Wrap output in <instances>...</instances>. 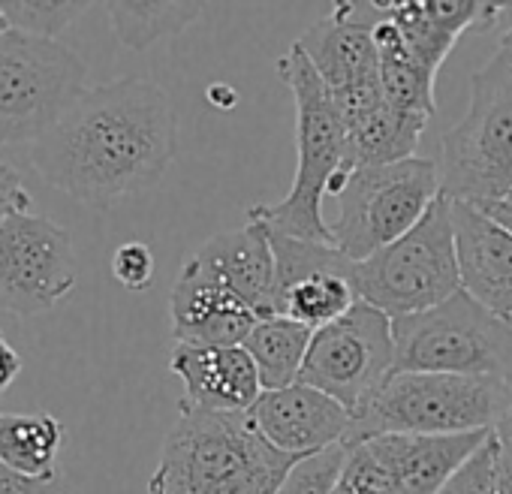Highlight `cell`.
Wrapping results in <instances>:
<instances>
[{
	"mask_svg": "<svg viewBox=\"0 0 512 494\" xmlns=\"http://www.w3.org/2000/svg\"><path fill=\"white\" fill-rule=\"evenodd\" d=\"M178 148L169 94L148 79L88 88L64 121L31 145V166L61 193L91 208L154 187Z\"/></svg>",
	"mask_w": 512,
	"mask_h": 494,
	"instance_id": "obj_1",
	"label": "cell"
},
{
	"mask_svg": "<svg viewBox=\"0 0 512 494\" xmlns=\"http://www.w3.org/2000/svg\"><path fill=\"white\" fill-rule=\"evenodd\" d=\"M302 458L256 434L247 413H178L148 494H278Z\"/></svg>",
	"mask_w": 512,
	"mask_h": 494,
	"instance_id": "obj_2",
	"label": "cell"
},
{
	"mask_svg": "<svg viewBox=\"0 0 512 494\" xmlns=\"http://www.w3.org/2000/svg\"><path fill=\"white\" fill-rule=\"evenodd\" d=\"M278 76L290 88L296 103V142H299V169L290 193L272 205H253L247 220L263 223L272 232L332 244V226L323 217V202L329 199V184L344 172L347 130L335 106L332 91L317 76L305 52L293 49L278 61ZM347 175V172H344Z\"/></svg>",
	"mask_w": 512,
	"mask_h": 494,
	"instance_id": "obj_3",
	"label": "cell"
},
{
	"mask_svg": "<svg viewBox=\"0 0 512 494\" xmlns=\"http://www.w3.org/2000/svg\"><path fill=\"white\" fill-rule=\"evenodd\" d=\"M440 160L443 196L500 202L512 196V55L497 49L470 76L467 115L446 130Z\"/></svg>",
	"mask_w": 512,
	"mask_h": 494,
	"instance_id": "obj_4",
	"label": "cell"
},
{
	"mask_svg": "<svg viewBox=\"0 0 512 494\" xmlns=\"http://www.w3.org/2000/svg\"><path fill=\"white\" fill-rule=\"evenodd\" d=\"M356 299L389 320L425 314L461 293V269L452 226V199H440L428 214L380 254L353 263Z\"/></svg>",
	"mask_w": 512,
	"mask_h": 494,
	"instance_id": "obj_5",
	"label": "cell"
},
{
	"mask_svg": "<svg viewBox=\"0 0 512 494\" xmlns=\"http://www.w3.org/2000/svg\"><path fill=\"white\" fill-rule=\"evenodd\" d=\"M395 374H458L506 383L512 377V323L464 290L443 305L392 320Z\"/></svg>",
	"mask_w": 512,
	"mask_h": 494,
	"instance_id": "obj_6",
	"label": "cell"
},
{
	"mask_svg": "<svg viewBox=\"0 0 512 494\" xmlns=\"http://www.w3.org/2000/svg\"><path fill=\"white\" fill-rule=\"evenodd\" d=\"M503 383L458 374H392L380 395L353 416L347 446L380 434H470L494 431Z\"/></svg>",
	"mask_w": 512,
	"mask_h": 494,
	"instance_id": "obj_7",
	"label": "cell"
},
{
	"mask_svg": "<svg viewBox=\"0 0 512 494\" xmlns=\"http://www.w3.org/2000/svg\"><path fill=\"white\" fill-rule=\"evenodd\" d=\"M88 91V64L58 40L0 37V145L40 142Z\"/></svg>",
	"mask_w": 512,
	"mask_h": 494,
	"instance_id": "obj_8",
	"label": "cell"
},
{
	"mask_svg": "<svg viewBox=\"0 0 512 494\" xmlns=\"http://www.w3.org/2000/svg\"><path fill=\"white\" fill-rule=\"evenodd\" d=\"M440 169L428 157H410L392 166L353 169L338 199L332 244L362 263L407 235L440 199Z\"/></svg>",
	"mask_w": 512,
	"mask_h": 494,
	"instance_id": "obj_9",
	"label": "cell"
},
{
	"mask_svg": "<svg viewBox=\"0 0 512 494\" xmlns=\"http://www.w3.org/2000/svg\"><path fill=\"white\" fill-rule=\"evenodd\" d=\"M395 374L392 320L356 302L344 317L314 332L299 383L335 398L350 416H359Z\"/></svg>",
	"mask_w": 512,
	"mask_h": 494,
	"instance_id": "obj_10",
	"label": "cell"
},
{
	"mask_svg": "<svg viewBox=\"0 0 512 494\" xmlns=\"http://www.w3.org/2000/svg\"><path fill=\"white\" fill-rule=\"evenodd\" d=\"M76 287V247L55 220L22 211L0 223V311L37 317Z\"/></svg>",
	"mask_w": 512,
	"mask_h": 494,
	"instance_id": "obj_11",
	"label": "cell"
},
{
	"mask_svg": "<svg viewBox=\"0 0 512 494\" xmlns=\"http://www.w3.org/2000/svg\"><path fill=\"white\" fill-rule=\"evenodd\" d=\"M269 241L278 263V317L299 320L317 332L359 302L353 263L335 244L302 241L272 229Z\"/></svg>",
	"mask_w": 512,
	"mask_h": 494,
	"instance_id": "obj_12",
	"label": "cell"
},
{
	"mask_svg": "<svg viewBox=\"0 0 512 494\" xmlns=\"http://www.w3.org/2000/svg\"><path fill=\"white\" fill-rule=\"evenodd\" d=\"M380 19V4L347 0V4H335L326 19L311 25L296 40L335 100L380 85V58L374 43V28Z\"/></svg>",
	"mask_w": 512,
	"mask_h": 494,
	"instance_id": "obj_13",
	"label": "cell"
},
{
	"mask_svg": "<svg viewBox=\"0 0 512 494\" xmlns=\"http://www.w3.org/2000/svg\"><path fill=\"white\" fill-rule=\"evenodd\" d=\"M263 440L293 458H311L350 440L353 416L329 395L296 383L263 392L247 413Z\"/></svg>",
	"mask_w": 512,
	"mask_h": 494,
	"instance_id": "obj_14",
	"label": "cell"
},
{
	"mask_svg": "<svg viewBox=\"0 0 512 494\" xmlns=\"http://www.w3.org/2000/svg\"><path fill=\"white\" fill-rule=\"evenodd\" d=\"M169 320L175 344L196 347H241L260 323V317L193 257L184 260L172 287Z\"/></svg>",
	"mask_w": 512,
	"mask_h": 494,
	"instance_id": "obj_15",
	"label": "cell"
},
{
	"mask_svg": "<svg viewBox=\"0 0 512 494\" xmlns=\"http://www.w3.org/2000/svg\"><path fill=\"white\" fill-rule=\"evenodd\" d=\"M169 371L184 383L178 413H250L263 395L260 371L244 347L175 344Z\"/></svg>",
	"mask_w": 512,
	"mask_h": 494,
	"instance_id": "obj_16",
	"label": "cell"
},
{
	"mask_svg": "<svg viewBox=\"0 0 512 494\" xmlns=\"http://www.w3.org/2000/svg\"><path fill=\"white\" fill-rule=\"evenodd\" d=\"M491 434H380L362 446L383 467L392 494H437Z\"/></svg>",
	"mask_w": 512,
	"mask_h": 494,
	"instance_id": "obj_17",
	"label": "cell"
},
{
	"mask_svg": "<svg viewBox=\"0 0 512 494\" xmlns=\"http://www.w3.org/2000/svg\"><path fill=\"white\" fill-rule=\"evenodd\" d=\"M190 257L229 287L260 320L278 317V263L263 223L247 220L241 229L211 235Z\"/></svg>",
	"mask_w": 512,
	"mask_h": 494,
	"instance_id": "obj_18",
	"label": "cell"
},
{
	"mask_svg": "<svg viewBox=\"0 0 512 494\" xmlns=\"http://www.w3.org/2000/svg\"><path fill=\"white\" fill-rule=\"evenodd\" d=\"M461 290L491 314L512 320V235L479 205L452 199Z\"/></svg>",
	"mask_w": 512,
	"mask_h": 494,
	"instance_id": "obj_19",
	"label": "cell"
},
{
	"mask_svg": "<svg viewBox=\"0 0 512 494\" xmlns=\"http://www.w3.org/2000/svg\"><path fill=\"white\" fill-rule=\"evenodd\" d=\"M425 127H428V118L398 112L386 100L347 118L344 121V130H347L344 172L350 175L353 169H362V166H392V163L416 157Z\"/></svg>",
	"mask_w": 512,
	"mask_h": 494,
	"instance_id": "obj_20",
	"label": "cell"
},
{
	"mask_svg": "<svg viewBox=\"0 0 512 494\" xmlns=\"http://www.w3.org/2000/svg\"><path fill=\"white\" fill-rule=\"evenodd\" d=\"M383 10V7H380ZM374 43H377V58H380V88L389 106L407 115L419 118H434V73L425 70L404 46L398 28L386 19L377 22L374 28Z\"/></svg>",
	"mask_w": 512,
	"mask_h": 494,
	"instance_id": "obj_21",
	"label": "cell"
},
{
	"mask_svg": "<svg viewBox=\"0 0 512 494\" xmlns=\"http://www.w3.org/2000/svg\"><path fill=\"white\" fill-rule=\"evenodd\" d=\"M311 341H314L311 326L290 317H269L253 326V332L241 347L250 353L256 371H260L263 392H272L299 383Z\"/></svg>",
	"mask_w": 512,
	"mask_h": 494,
	"instance_id": "obj_22",
	"label": "cell"
},
{
	"mask_svg": "<svg viewBox=\"0 0 512 494\" xmlns=\"http://www.w3.org/2000/svg\"><path fill=\"white\" fill-rule=\"evenodd\" d=\"M67 431L52 413H0V461L25 476H55Z\"/></svg>",
	"mask_w": 512,
	"mask_h": 494,
	"instance_id": "obj_23",
	"label": "cell"
},
{
	"mask_svg": "<svg viewBox=\"0 0 512 494\" xmlns=\"http://www.w3.org/2000/svg\"><path fill=\"white\" fill-rule=\"evenodd\" d=\"M106 13L121 46L142 52L187 31L202 16V4H106Z\"/></svg>",
	"mask_w": 512,
	"mask_h": 494,
	"instance_id": "obj_24",
	"label": "cell"
},
{
	"mask_svg": "<svg viewBox=\"0 0 512 494\" xmlns=\"http://www.w3.org/2000/svg\"><path fill=\"white\" fill-rule=\"evenodd\" d=\"M386 19L398 28L407 52L437 76V70L443 67L446 55L455 49L458 37H452L449 31H443L437 22H431V16L425 13L422 0H392V4H380Z\"/></svg>",
	"mask_w": 512,
	"mask_h": 494,
	"instance_id": "obj_25",
	"label": "cell"
},
{
	"mask_svg": "<svg viewBox=\"0 0 512 494\" xmlns=\"http://www.w3.org/2000/svg\"><path fill=\"white\" fill-rule=\"evenodd\" d=\"M91 4H76V0H4L0 13H4L7 25L13 31L43 37V40H58L64 28H70L82 13H88Z\"/></svg>",
	"mask_w": 512,
	"mask_h": 494,
	"instance_id": "obj_26",
	"label": "cell"
},
{
	"mask_svg": "<svg viewBox=\"0 0 512 494\" xmlns=\"http://www.w3.org/2000/svg\"><path fill=\"white\" fill-rule=\"evenodd\" d=\"M350 458V446H332L326 452H317L311 458H302L290 476L284 479L278 494H338V485L344 479V467Z\"/></svg>",
	"mask_w": 512,
	"mask_h": 494,
	"instance_id": "obj_27",
	"label": "cell"
},
{
	"mask_svg": "<svg viewBox=\"0 0 512 494\" xmlns=\"http://www.w3.org/2000/svg\"><path fill=\"white\" fill-rule=\"evenodd\" d=\"M497 488H500V443L491 434L437 494H497Z\"/></svg>",
	"mask_w": 512,
	"mask_h": 494,
	"instance_id": "obj_28",
	"label": "cell"
},
{
	"mask_svg": "<svg viewBox=\"0 0 512 494\" xmlns=\"http://www.w3.org/2000/svg\"><path fill=\"white\" fill-rule=\"evenodd\" d=\"M112 275L127 290H145L154 281V254L142 241H127L112 254Z\"/></svg>",
	"mask_w": 512,
	"mask_h": 494,
	"instance_id": "obj_29",
	"label": "cell"
},
{
	"mask_svg": "<svg viewBox=\"0 0 512 494\" xmlns=\"http://www.w3.org/2000/svg\"><path fill=\"white\" fill-rule=\"evenodd\" d=\"M0 494H73L67 476H25L0 461Z\"/></svg>",
	"mask_w": 512,
	"mask_h": 494,
	"instance_id": "obj_30",
	"label": "cell"
},
{
	"mask_svg": "<svg viewBox=\"0 0 512 494\" xmlns=\"http://www.w3.org/2000/svg\"><path fill=\"white\" fill-rule=\"evenodd\" d=\"M22 211H31V190L13 166H0V223Z\"/></svg>",
	"mask_w": 512,
	"mask_h": 494,
	"instance_id": "obj_31",
	"label": "cell"
},
{
	"mask_svg": "<svg viewBox=\"0 0 512 494\" xmlns=\"http://www.w3.org/2000/svg\"><path fill=\"white\" fill-rule=\"evenodd\" d=\"M494 437L500 443V458L512 464V377L503 383V410L494 425Z\"/></svg>",
	"mask_w": 512,
	"mask_h": 494,
	"instance_id": "obj_32",
	"label": "cell"
},
{
	"mask_svg": "<svg viewBox=\"0 0 512 494\" xmlns=\"http://www.w3.org/2000/svg\"><path fill=\"white\" fill-rule=\"evenodd\" d=\"M19 371H22V356L7 344L4 335H0V392H7L13 386Z\"/></svg>",
	"mask_w": 512,
	"mask_h": 494,
	"instance_id": "obj_33",
	"label": "cell"
},
{
	"mask_svg": "<svg viewBox=\"0 0 512 494\" xmlns=\"http://www.w3.org/2000/svg\"><path fill=\"white\" fill-rule=\"evenodd\" d=\"M497 226H503L509 235H512V202L509 199H500V202H485V205H479Z\"/></svg>",
	"mask_w": 512,
	"mask_h": 494,
	"instance_id": "obj_34",
	"label": "cell"
},
{
	"mask_svg": "<svg viewBox=\"0 0 512 494\" xmlns=\"http://www.w3.org/2000/svg\"><path fill=\"white\" fill-rule=\"evenodd\" d=\"M208 103L214 109H232L235 106V91L226 88V85H211L208 88Z\"/></svg>",
	"mask_w": 512,
	"mask_h": 494,
	"instance_id": "obj_35",
	"label": "cell"
},
{
	"mask_svg": "<svg viewBox=\"0 0 512 494\" xmlns=\"http://www.w3.org/2000/svg\"><path fill=\"white\" fill-rule=\"evenodd\" d=\"M497 494H512V464H506L503 458H500V488H497Z\"/></svg>",
	"mask_w": 512,
	"mask_h": 494,
	"instance_id": "obj_36",
	"label": "cell"
},
{
	"mask_svg": "<svg viewBox=\"0 0 512 494\" xmlns=\"http://www.w3.org/2000/svg\"><path fill=\"white\" fill-rule=\"evenodd\" d=\"M506 7H509V10H512V4H506ZM500 49H503V52H509V55H512V28H509V31H506V34H503V40H500Z\"/></svg>",
	"mask_w": 512,
	"mask_h": 494,
	"instance_id": "obj_37",
	"label": "cell"
},
{
	"mask_svg": "<svg viewBox=\"0 0 512 494\" xmlns=\"http://www.w3.org/2000/svg\"><path fill=\"white\" fill-rule=\"evenodd\" d=\"M10 31V25H7V19H4V13H0V37H4Z\"/></svg>",
	"mask_w": 512,
	"mask_h": 494,
	"instance_id": "obj_38",
	"label": "cell"
},
{
	"mask_svg": "<svg viewBox=\"0 0 512 494\" xmlns=\"http://www.w3.org/2000/svg\"><path fill=\"white\" fill-rule=\"evenodd\" d=\"M509 202H512V196H509Z\"/></svg>",
	"mask_w": 512,
	"mask_h": 494,
	"instance_id": "obj_39",
	"label": "cell"
},
{
	"mask_svg": "<svg viewBox=\"0 0 512 494\" xmlns=\"http://www.w3.org/2000/svg\"><path fill=\"white\" fill-rule=\"evenodd\" d=\"M509 323H512V320H509Z\"/></svg>",
	"mask_w": 512,
	"mask_h": 494,
	"instance_id": "obj_40",
	"label": "cell"
}]
</instances>
